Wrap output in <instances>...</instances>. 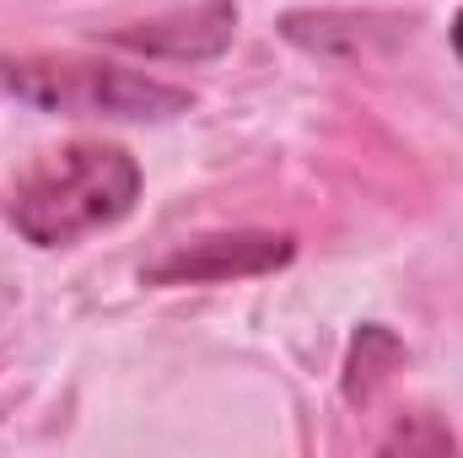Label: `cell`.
I'll return each mask as SVG.
<instances>
[{
    "label": "cell",
    "mask_w": 463,
    "mask_h": 458,
    "mask_svg": "<svg viewBox=\"0 0 463 458\" xmlns=\"http://www.w3.org/2000/svg\"><path fill=\"white\" fill-rule=\"evenodd\" d=\"M140 200V162L109 140H71L43 151L11 200V222L38 248H71L92 232L114 227Z\"/></svg>",
    "instance_id": "1"
},
{
    "label": "cell",
    "mask_w": 463,
    "mask_h": 458,
    "mask_svg": "<svg viewBox=\"0 0 463 458\" xmlns=\"http://www.w3.org/2000/svg\"><path fill=\"white\" fill-rule=\"evenodd\" d=\"M0 81L33 109L87 119H173L194 103L189 87H173L162 76L109 65V60L27 54V60H0Z\"/></svg>",
    "instance_id": "2"
},
{
    "label": "cell",
    "mask_w": 463,
    "mask_h": 458,
    "mask_svg": "<svg viewBox=\"0 0 463 458\" xmlns=\"http://www.w3.org/2000/svg\"><path fill=\"white\" fill-rule=\"evenodd\" d=\"M297 243L286 232H216V237H194L173 253H162L146 281L151 286H211V281H248V275H269L280 264H291Z\"/></svg>",
    "instance_id": "3"
},
{
    "label": "cell",
    "mask_w": 463,
    "mask_h": 458,
    "mask_svg": "<svg viewBox=\"0 0 463 458\" xmlns=\"http://www.w3.org/2000/svg\"><path fill=\"white\" fill-rule=\"evenodd\" d=\"M232 27H237V0H205V5H189V11H173V16H156V22L118 27V33H109V43L129 49V54L194 65V60H216L227 49Z\"/></svg>",
    "instance_id": "4"
},
{
    "label": "cell",
    "mask_w": 463,
    "mask_h": 458,
    "mask_svg": "<svg viewBox=\"0 0 463 458\" xmlns=\"http://www.w3.org/2000/svg\"><path fill=\"white\" fill-rule=\"evenodd\" d=\"M404 361V345L393 340L383 324H366L361 335H355V345H350V361H345V399H372L377 394V383L393 372Z\"/></svg>",
    "instance_id": "5"
},
{
    "label": "cell",
    "mask_w": 463,
    "mask_h": 458,
    "mask_svg": "<svg viewBox=\"0 0 463 458\" xmlns=\"http://www.w3.org/2000/svg\"><path fill=\"white\" fill-rule=\"evenodd\" d=\"M453 54H458V60H463V11H458V16H453Z\"/></svg>",
    "instance_id": "6"
}]
</instances>
